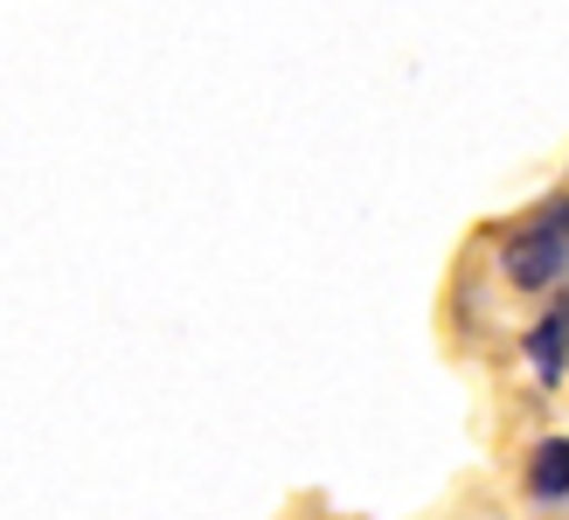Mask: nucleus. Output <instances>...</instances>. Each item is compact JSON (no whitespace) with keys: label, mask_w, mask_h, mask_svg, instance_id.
Here are the masks:
<instances>
[{"label":"nucleus","mask_w":569,"mask_h":520,"mask_svg":"<svg viewBox=\"0 0 569 520\" xmlns=\"http://www.w3.org/2000/svg\"><path fill=\"white\" fill-rule=\"evenodd\" d=\"M500 278L515 284V292H556L569 278V194L542 201V209L500 243Z\"/></svg>","instance_id":"nucleus-1"},{"label":"nucleus","mask_w":569,"mask_h":520,"mask_svg":"<svg viewBox=\"0 0 569 520\" xmlns=\"http://www.w3.org/2000/svg\"><path fill=\"white\" fill-rule=\"evenodd\" d=\"M521 354H528V368H535V382H542V389L569 382V299H556V306L542 312V320L528 327Z\"/></svg>","instance_id":"nucleus-2"},{"label":"nucleus","mask_w":569,"mask_h":520,"mask_svg":"<svg viewBox=\"0 0 569 520\" xmlns=\"http://www.w3.org/2000/svg\"><path fill=\"white\" fill-rule=\"evenodd\" d=\"M528 500L535 507H569V430L542 438L528 451Z\"/></svg>","instance_id":"nucleus-3"}]
</instances>
